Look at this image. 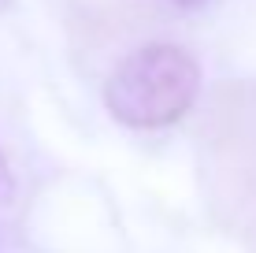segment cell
<instances>
[{
    "label": "cell",
    "mask_w": 256,
    "mask_h": 253,
    "mask_svg": "<svg viewBox=\"0 0 256 253\" xmlns=\"http://www.w3.org/2000/svg\"><path fill=\"white\" fill-rule=\"evenodd\" d=\"M171 4H178V8H204L208 0H171Z\"/></svg>",
    "instance_id": "obj_3"
},
{
    "label": "cell",
    "mask_w": 256,
    "mask_h": 253,
    "mask_svg": "<svg viewBox=\"0 0 256 253\" xmlns=\"http://www.w3.org/2000/svg\"><path fill=\"white\" fill-rule=\"evenodd\" d=\"M15 194V179H12V168H8L4 153H0V201H12Z\"/></svg>",
    "instance_id": "obj_2"
},
{
    "label": "cell",
    "mask_w": 256,
    "mask_h": 253,
    "mask_svg": "<svg viewBox=\"0 0 256 253\" xmlns=\"http://www.w3.org/2000/svg\"><path fill=\"white\" fill-rule=\"evenodd\" d=\"M200 64L171 41H152L119 60L104 82V108L130 130H164L190 116L200 97Z\"/></svg>",
    "instance_id": "obj_1"
}]
</instances>
